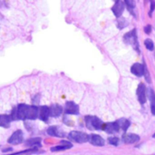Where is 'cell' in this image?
I'll return each mask as SVG.
<instances>
[{
	"label": "cell",
	"mask_w": 155,
	"mask_h": 155,
	"mask_svg": "<svg viewBox=\"0 0 155 155\" xmlns=\"http://www.w3.org/2000/svg\"><path fill=\"white\" fill-rule=\"evenodd\" d=\"M86 127L89 130H102L104 123L96 116H92V115H87L84 118Z\"/></svg>",
	"instance_id": "6da1fadb"
},
{
	"label": "cell",
	"mask_w": 155,
	"mask_h": 155,
	"mask_svg": "<svg viewBox=\"0 0 155 155\" xmlns=\"http://www.w3.org/2000/svg\"><path fill=\"white\" fill-rule=\"evenodd\" d=\"M68 138L75 143H84L88 142L89 140V135L85 133H82V132H77V131H73L68 134Z\"/></svg>",
	"instance_id": "7a4b0ae2"
},
{
	"label": "cell",
	"mask_w": 155,
	"mask_h": 155,
	"mask_svg": "<svg viewBox=\"0 0 155 155\" xmlns=\"http://www.w3.org/2000/svg\"><path fill=\"white\" fill-rule=\"evenodd\" d=\"M124 40L127 44H130L133 45V47L139 52V45H138V39H137V34L136 30L134 29L130 31L129 33L124 35Z\"/></svg>",
	"instance_id": "3957f363"
},
{
	"label": "cell",
	"mask_w": 155,
	"mask_h": 155,
	"mask_svg": "<svg viewBox=\"0 0 155 155\" xmlns=\"http://www.w3.org/2000/svg\"><path fill=\"white\" fill-rule=\"evenodd\" d=\"M103 131H104L105 133L107 134H116L120 131V128H119V125L117 124V122H114V123H107V124H104L103 125V128H102Z\"/></svg>",
	"instance_id": "277c9868"
},
{
	"label": "cell",
	"mask_w": 155,
	"mask_h": 155,
	"mask_svg": "<svg viewBox=\"0 0 155 155\" xmlns=\"http://www.w3.org/2000/svg\"><path fill=\"white\" fill-rule=\"evenodd\" d=\"M137 97L141 104H144L146 103V87L143 84H140L137 88Z\"/></svg>",
	"instance_id": "5b68a950"
},
{
	"label": "cell",
	"mask_w": 155,
	"mask_h": 155,
	"mask_svg": "<svg viewBox=\"0 0 155 155\" xmlns=\"http://www.w3.org/2000/svg\"><path fill=\"white\" fill-rule=\"evenodd\" d=\"M23 137H24V134L22 133V131L20 130H17L16 132H15L11 136L10 138L8 139V143L10 144H19L23 142Z\"/></svg>",
	"instance_id": "8992f818"
},
{
	"label": "cell",
	"mask_w": 155,
	"mask_h": 155,
	"mask_svg": "<svg viewBox=\"0 0 155 155\" xmlns=\"http://www.w3.org/2000/svg\"><path fill=\"white\" fill-rule=\"evenodd\" d=\"M124 7H125L124 6V3L122 2V1H120V0H118L113 5L112 11L114 12V14L115 15V16L119 18V17L122 16V15L124 13Z\"/></svg>",
	"instance_id": "52a82bcc"
},
{
	"label": "cell",
	"mask_w": 155,
	"mask_h": 155,
	"mask_svg": "<svg viewBox=\"0 0 155 155\" xmlns=\"http://www.w3.org/2000/svg\"><path fill=\"white\" fill-rule=\"evenodd\" d=\"M64 113L66 114H79V107L75 103H74L72 101H68L65 104Z\"/></svg>",
	"instance_id": "ba28073f"
},
{
	"label": "cell",
	"mask_w": 155,
	"mask_h": 155,
	"mask_svg": "<svg viewBox=\"0 0 155 155\" xmlns=\"http://www.w3.org/2000/svg\"><path fill=\"white\" fill-rule=\"evenodd\" d=\"M88 142L94 146H104V140L98 134H90Z\"/></svg>",
	"instance_id": "9c48e42d"
},
{
	"label": "cell",
	"mask_w": 155,
	"mask_h": 155,
	"mask_svg": "<svg viewBox=\"0 0 155 155\" xmlns=\"http://www.w3.org/2000/svg\"><path fill=\"white\" fill-rule=\"evenodd\" d=\"M131 72L138 76V77H141L143 75V73H144V64H134L131 67Z\"/></svg>",
	"instance_id": "30bf717a"
},
{
	"label": "cell",
	"mask_w": 155,
	"mask_h": 155,
	"mask_svg": "<svg viewBox=\"0 0 155 155\" xmlns=\"http://www.w3.org/2000/svg\"><path fill=\"white\" fill-rule=\"evenodd\" d=\"M38 115H39V108L37 106L31 105V106L28 107L26 119H28V120H35V119H36L38 117Z\"/></svg>",
	"instance_id": "8fae6325"
},
{
	"label": "cell",
	"mask_w": 155,
	"mask_h": 155,
	"mask_svg": "<svg viewBox=\"0 0 155 155\" xmlns=\"http://www.w3.org/2000/svg\"><path fill=\"white\" fill-rule=\"evenodd\" d=\"M39 118L47 123L48 119L50 118V111H49V107L48 106H41L39 108Z\"/></svg>",
	"instance_id": "7c38bea8"
},
{
	"label": "cell",
	"mask_w": 155,
	"mask_h": 155,
	"mask_svg": "<svg viewBox=\"0 0 155 155\" xmlns=\"http://www.w3.org/2000/svg\"><path fill=\"white\" fill-rule=\"evenodd\" d=\"M47 134L50 136H56V137H64L65 134L57 126H51L47 129Z\"/></svg>",
	"instance_id": "4fadbf2b"
},
{
	"label": "cell",
	"mask_w": 155,
	"mask_h": 155,
	"mask_svg": "<svg viewBox=\"0 0 155 155\" xmlns=\"http://www.w3.org/2000/svg\"><path fill=\"white\" fill-rule=\"evenodd\" d=\"M140 137L134 134H124L123 135V141L125 143H136L139 142Z\"/></svg>",
	"instance_id": "5bb4252c"
},
{
	"label": "cell",
	"mask_w": 155,
	"mask_h": 155,
	"mask_svg": "<svg viewBox=\"0 0 155 155\" xmlns=\"http://www.w3.org/2000/svg\"><path fill=\"white\" fill-rule=\"evenodd\" d=\"M49 111H50V117H58L62 112H63V108L61 105L59 104H53L49 107Z\"/></svg>",
	"instance_id": "9a60e30c"
},
{
	"label": "cell",
	"mask_w": 155,
	"mask_h": 155,
	"mask_svg": "<svg viewBox=\"0 0 155 155\" xmlns=\"http://www.w3.org/2000/svg\"><path fill=\"white\" fill-rule=\"evenodd\" d=\"M73 147V144L69 142H64V141H62L61 144L60 145H57L55 147H52L51 148V151L52 152H60V151H64V150H68L70 148Z\"/></svg>",
	"instance_id": "2e32d148"
},
{
	"label": "cell",
	"mask_w": 155,
	"mask_h": 155,
	"mask_svg": "<svg viewBox=\"0 0 155 155\" xmlns=\"http://www.w3.org/2000/svg\"><path fill=\"white\" fill-rule=\"evenodd\" d=\"M11 117L7 114H1L0 115V126L4 128H8L11 123Z\"/></svg>",
	"instance_id": "e0dca14e"
},
{
	"label": "cell",
	"mask_w": 155,
	"mask_h": 155,
	"mask_svg": "<svg viewBox=\"0 0 155 155\" xmlns=\"http://www.w3.org/2000/svg\"><path fill=\"white\" fill-rule=\"evenodd\" d=\"M116 122H117V124H118V125H119L120 130H122V131H124V132H126L127 129L129 128L130 124H131L130 121L127 120V119H124V118H122V119H120V120H118V121H116Z\"/></svg>",
	"instance_id": "ac0fdd59"
},
{
	"label": "cell",
	"mask_w": 155,
	"mask_h": 155,
	"mask_svg": "<svg viewBox=\"0 0 155 155\" xmlns=\"http://www.w3.org/2000/svg\"><path fill=\"white\" fill-rule=\"evenodd\" d=\"M149 100L151 102V111L152 114L155 115V93L153 89L149 90Z\"/></svg>",
	"instance_id": "d6986e66"
},
{
	"label": "cell",
	"mask_w": 155,
	"mask_h": 155,
	"mask_svg": "<svg viewBox=\"0 0 155 155\" xmlns=\"http://www.w3.org/2000/svg\"><path fill=\"white\" fill-rule=\"evenodd\" d=\"M40 143H41L40 138H32V139H29L28 141H26L25 145H27V146H36V145H40Z\"/></svg>",
	"instance_id": "ffe728a7"
},
{
	"label": "cell",
	"mask_w": 155,
	"mask_h": 155,
	"mask_svg": "<svg viewBox=\"0 0 155 155\" xmlns=\"http://www.w3.org/2000/svg\"><path fill=\"white\" fill-rule=\"evenodd\" d=\"M125 5H127V8H128V10L132 13V15H133L134 16H136L135 14H134V12L133 11V10L135 8V2H134V1H132V0H126V1H125Z\"/></svg>",
	"instance_id": "44dd1931"
},
{
	"label": "cell",
	"mask_w": 155,
	"mask_h": 155,
	"mask_svg": "<svg viewBox=\"0 0 155 155\" xmlns=\"http://www.w3.org/2000/svg\"><path fill=\"white\" fill-rule=\"evenodd\" d=\"M127 25H128V23L126 22L125 18H124V17H119V19L117 20V27L119 29L124 28L125 26H127Z\"/></svg>",
	"instance_id": "7402d4cb"
},
{
	"label": "cell",
	"mask_w": 155,
	"mask_h": 155,
	"mask_svg": "<svg viewBox=\"0 0 155 155\" xmlns=\"http://www.w3.org/2000/svg\"><path fill=\"white\" fill-rule=\"evenodd\" d=\"M144 45H145V47L149 50V51H153L154 50V44H153V40L152 39H146L145 41H144Z\"/></svg>",
	"instance_id": "603a6c76"
},
{
	"label": "cell",
	"mask_w": 155,
	"mask_h": 155,
	"mask_svg": "<svg viewBox=\"0 0 155 155\" xmlns=\"http://www.w3.org/2000/svg\"><path fill=\"white\" fill-rule=\"evenodd\" d=\"M108 142H109V143H111V144H113L114 146H117L119 142H120V140H119L118 137H109L108 138Z\"/></svg>",
	"instance_id": "cb8c5ba5"
},
{
	"label": "cell",
	"mask_w": 155,
	"mask_h": 155,
	"mask_svg": "<svg viewBox=\"0 0 155 155\" xmlns=\"http://www.w3.org/2000/svg\"><path fill=\"white\" fill-rule=\"evenodd\" d=\"M143 75L145 76V79L148 83H151V77H150V74H149V71L146 67V65L144 64V73H143Z\"/></svg>",
	"instance_id": "d4e9b609"
},
{
	"label": "cell",
	"mask_w": 155,
	"mask_h": 155,
	"mask_svg": "<svg viewBox=\"0 0 155 155\" xmlns=\"http://www.w3.org/2000/svg\"><path fill=\"white\" fill-rule=\"evenodd\" d=\"M155 9V2L154 1H151V9H150V12H149V16L152 17V15Z\"/></svg>",
	"instance_id": "484cf974"
},
{
	"label": "cell",
	"mask_w": 155,
	"mask_h": 155,
	"mask_svg": "<svg viewBox=\"0 0 155 155\" xmlns=\"http://www.w3.org/2000/svg\"><path fill=\"white\" fill-rule=\"evenodd\" d=\"M152 25H146L145 27H144V32H145V34H147V35H150L151 33H152Z\"/></svg>",
	"instance_id": "4316f807"
},
{
	"label": "cell",
	"mask_w": 155,
	"mask_h": 155,
	"mask_svg": "<svg viewBox=\"0 0 155 155\" xmlns=\"http://www.w3.org/2000/svg\"><path fill=\"white\" fill-rule=\"evenodd\" d=\"M10 151H12V148H6V149L3 150V153H6V152H10Z\"/></svg>",
	"instance_id": "83f0119b"
},
{
	"label": "cell",
	"mask_w": 155,
	"mask_h": 155,
	"mask_svg": "<svg viewBox=\"0 0 155 155\" xmlns=\"http://www.w3.org/2000/svg\"><path fill=\"white\" fill-rule=\"evenodd\" d=\"M153 138H155V134H153Z\"/></svg>",
	"instance_id": "f1b7e54d"
},
{
	"label": "cell",
	"mask_w": 155,
	"mask_h": 155,
	"mask_svg": "<svg viewBox=\"0 0 155 155\" xmlns=\"http://www.w3.org/2000/svg\"><path fill=\"white\" fill-rule=\"evenodd\" d=\"M154 56H155V52H154Z\"/></svg>",
	"instance_id": "f546056e"
}]
</instances>
